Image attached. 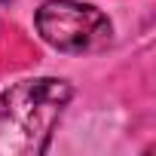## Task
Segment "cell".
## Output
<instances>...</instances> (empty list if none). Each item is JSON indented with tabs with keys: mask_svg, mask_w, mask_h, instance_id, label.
<instances>
[{
	"mask_svg": "<svg viewBox=\"0 0 156 156\" xmlns=\"http://www.w3.org/2000/svg\"><path fill=\"white\" fill-rule=\"evenodd\" d=\"M70 95V86L58 76L22 80L0 92V156L43 153Z\"/></svg>",
	"mask_w": 156,
	"mask_h": 156,
	"instance_id": "obj_1",
	"label": "cell"
},
{
	"mask_svg": "<svg viewBox=\"0 0 156 156\" xmlns=\"http://www.w3.org/2000/svg\"><path fill=\"white\" fill-rule=\"evenodd\" d=\"M40 37L58 52H98L110 43V19L80 0H46L37 9Z\"/></svg>",
	"mask_w": 156,
	"mask_h": 156,
	"instance_id": "obj_2",
	"label": "cell"
}]
</instances>
